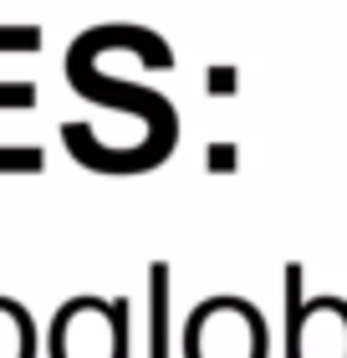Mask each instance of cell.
Listing matches in <instances>:
<instances>
[{"mask_svg": "<svg viewBox=\"0 0 347 358\" xmlns=\"http://www.w3.org/2000/svg\"><path fill=\"white\" fill-rule=\"evenodd\" d=\"M61 77L82 103L103 113V118L61 123V143H67L72 164H82L87 174H112V179L148 174L179 149V108L169 103V92L112 77L103 46H97V31L72 36L67 57H61Z\"/></svg>", "mask_w": 347, "mask_h": 358, "instance_id": "obj_1", "label": "cell"}, {"mask_svg": "<svg viewBox=\"0 0 347 358\" xmlns=\"http://www.w3.org/2000/svg\"><path fill=\"white\" fill-rule=\"evenodd\" d=\"M46 358H133V307L128 297L77 292L46 322Z\"/></svg>", "mask_w": 347, "mask_h": 358, "instance_id": "obj_2", "label": "cell"}, {"mask_svg": "<svg viewBox=\"0 0 347 358\" xmlns=\"http://www.w3.org/2000/svg\"><path fill=\"white\" fill-rule=\"evenodd\" d=\"M179 358H271L266 313L235 292L205 297L179 328Z\"/></svg>", "mask_w": 347, "mask_h": 358, "instance_id": "obj_3", "label": "cell"}, {"mask_svg": "<svg viewBox=\"0 0 347 358\" xmlns=\"http://www.w3.org/2000/svg\"><path fill=\"white\" fill-rule=\"evenodd\" d=\"M302 276V262L286 266V358H347V297H307Z\"/></svg>", "mask_w": 347, "mask_h": 358, "instance_id": "obj_4", "label": "cell"}, {"mask_svg": "<svg viewBox=\"0 0 347 358\" xmlns=\"http://www.w3.org/2000/svg\"><path fill=\"white\" fill-rule=\"evenodd\" d=\"M36 103L31 83H0V113H26ZM46 164V149L36 143H0V174H36Z\"/></svg>", "mask_w": 347, "mask_h": 358, "instance_id": "obj_5", "label": "cell"}, {"mask_svg": "<svg viewBox=\"0 0 347 358\" xmlns=\"http://www.w3.org/2000/svg\"><path fill=\"white\" fill-rule=\"evenodd\" d=\"M169 297H174V271H169V262H148V358H169V348H174Z\"/></svg>", "mask_w": 347, "mask_h": 358, "instance_id": "obj_6", "label": "cell"}, {"mask_svg": "<svg viewBox=\"0 0 347 358\" xmlns=\"http://www.w3.org/2000/svg\"><path fill=\"white\" fill-rule=\"evenodd\" d=\"M0 358H41V328L21 297L0 292Z\"/></svg>", "mask_w": 347, "mask_h": 358, "instance_id": "obj_7", "label": "cell"}, {"mask_svg": "<svg viewBox=\"0 0 347 358\" xmlns=\"http://www.w3.org/2000/svg\"><path fill=\"white\" fill-rule=\"evenodd\" d=\"M31 52H41L36 26H0V57H31Z\"/></svg>", "mask_w": 347, "mask_h": 358, "instance_id": "obj_8", "label": "cell"}, {"mask_svg": "<svg viewBox=\"0 0 347 358\" xmlns=\"http://www.w3.org/2000/svg\"><path fill=\"white\" fill-rule=\"evenodd\" d=\"M205 87H214V97H230V87H235V72H230V67H214V72H205Z\"/></svg>", "mask_w": 347, "mask_h": 358, "instance_id": "obj_9", "label": "cell"}, {"mask_svg": "<svg viewBox=\"0 0 347 358\" xmlns=\"http://www.w3.org/2000/svg\"><path fill=\"white\" fill-rule=\"evenodd\" d=\"M205 164H209V169H230V164H235V149H209Z\"/></svg>", "mask_w": 347, "mask_h": 358, "instance_id": "obj_10", "label": "cell"}]
</instances>
